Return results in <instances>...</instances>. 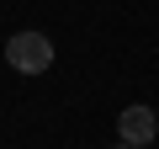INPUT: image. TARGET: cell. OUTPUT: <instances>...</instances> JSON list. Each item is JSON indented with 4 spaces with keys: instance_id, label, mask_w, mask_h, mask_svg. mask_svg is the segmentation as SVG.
I'll return each instance as SVG.
<instances>
[{
    "instance_id": "obj_2",
    "label": "cell",
    "mask_w": 159,
    "mask_h": 149,
    "mask_svg": "<svg viewBox=\"0 0 159 149\" xmlns=\"http://www.w3.org/2000/svg\"><path fill=\"white\" fill-rule=\"evenodd\" d=\"M117 133H122L127 144H138V149H143V144H154L159 123H154V112H148V107H127V112L117 117Z\"/></svg>"
},
{
    "instance_id": "obj_3",
    "label": "cell",
    "mask_w": 159,
    "mask_h": 149,
    "mask_svg": "<svg viewBox=\"0 0 159 149\" xmlns=\"http://www.w3.org/2000/svg\"><path fill=\"white\" fill-rule=\"evenodd\" d=\"M117 149H138V144H127V138H122V144H117Z\"/></svg>"
},
{
    "instance_id": "obj_1",
    "label": "cell",
    "mask_w": 159,
    "mask_h": 149,
    "mask_svg": "<svg viewBox=\"0 0 159 149\" xmlns=\"http://www.w3.org/2000/svg\"><path fill=\"white\" fill-rule=\"evenodd\" d=\"M6 64L21 69V74H43V69H53V43H48L43 32H11Z\"/></svg>"
}]
</instances>
